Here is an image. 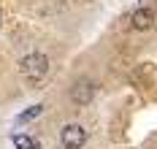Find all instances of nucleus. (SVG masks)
<instances>
[{
  "label": "nucleus",
  "mask_w": 157,
  "mask_h": 149,
  "mask_svg": "<svg viewBox=\"0 0 157 149\" xmlns=\"http://www.w3.org/2000/svg\"><path fill=\"white\" fill-rule=\"evenodd\" d=\"M19 71H22L25 79L38 82V79H44V76L49 73V57H46V54H41V52H33V54H27V57H22Z\"/></svg>",
  "instance_id": "obj_1"
},
{
  "label": "nucleus",
  "mask_w": 157,
  "mask_h": 149,
  "mask_svg": "<svg viewBox=\"0 0 157 149\" xmlns=\"http://www.w3.org/2000/svg\"><path fill=\"white\" fill-rule=\"evenodd\" d=\"M60 141H63L65 149H81L87 144V130L81 125H65L63 133H60Z\"/></svg>",
  "instance_id": "obj_2"
},
{
  "label": "nucleus",
  "mask_w": 157,
  "mask_h": 149,
  "mask_svg": "<svg viewBox=\"0 0 157 149\" xmlns=\"http://www.w3.org/2000/svg\"><path fill=\"white\" fill-rule=\"evenodd\" d=\"M92 98H95V84L90 79H78L71 87V100L76 106H87V103H92Z\"/></svg>",
  "instance_id": "obj_3"
},
{
  "label": "nucleus",
  "mask_w": 157,
  "mask_h": 149,
  "mask_svg": "<svg viewBox=\"0 0 157 149\" xmlns=\"http://www.w3.org/2000/svg\"><path fill=\"white\" fill-rule=\"evenodd\" d=\"M152 25H155V11L152 8H138L133 14V27L136 30H149Z\"/></svg>",
  "instance_id": "obj_4"
},
{
  "label": "nucleus",
  "mask_w": 157,
  "mask_h": 149,
  "mask_svg": "<svg viewBox=\"0 0 157 149\" xmlns=\"http://www.w3.org/2000/svg\"><path fill=\"white\" fill-rule=\"evenodd\" d=\"M11 141H14V147H16V149H41V144H38L33 136H25V133H16Z\"/></svg>",
  "instance_id": "obj_5"
},
{
  "label": "nucleus",
  "mask_w": 157,
  "mask_h": 149,
  "mask_svg": "<svg viewBox=\"0 0 157 149\" xmlns=\"http://www.w3.org/2000/svg\"><path fill=\"white\" fill-rule=\"evenodd\" d=\"M44 111V106H33L30 111H25V114H19V122H27V119H33V117H38Z\"/></svg>",
  "instance_id": "obj_6"
}]
</instances>
